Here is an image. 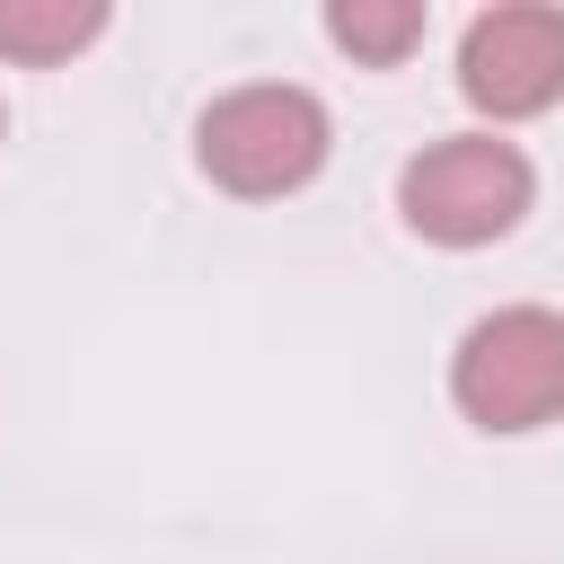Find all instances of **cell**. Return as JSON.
Returning <instances> with one entry per match:
<instances>
[{
  "label": "cell",
  "mask_w": 564,
  "mask_h": 564,
  "mask_svg": "<svg viewBox=\"0 0 564 564\" xmlns=\"http://www.w3.org/2000/svg\"><path fill=\"white\" fill-rule=\"evenodd\" d=\"M449 397L485 432H538L564 414V317L555 308H494L449 352Z\"/></svg>",
  "instance_id": "3"
},
{
  "label": "cell",
  "mask_w": 564,
  "mask_h": 564,
  "mask_svg": "<svg viewBox=\"0 0 564 564\" xmlns=\"http://www.w3.org/2000/svg\"><path fill=\"white\" fill-rule=\"evenodd\" d=\"M326 35H335L352 62L388 70V62H405V53L423 44V0H335V9H326Z\"/></svg>",
  "instance_id": "6"
},
{
  "label": "cell",
  "mask_w": 564,
  "mask_h": 564,
  "mask_svg": "<svg viewBox=\"0 0 564 564\" xmlns=\"http://www.w3.org/2000/svg\"><path fill=\"white\" fill-rule=\"evenodd\" d=\"M458 97L476 115H494V123L546 115L564 97V9L511 0V9L467 18V35H458Z\"/></svg>",
  "instance_id": "4"
},
{
  "label": "cell",
  "mask_w": 564,
  "mask_h": 564,
  "mask_svg": "<svg viewBox=\"0 0 564 564\" xmlns=\"http://www.w3.org/2000/svg\"><path fill=\"white\" fill-rule=\"evenodd\" d=\"M529 194H538L529 159L511 141H494V132H449V141L414 150L405 176H397V212L432 247H494V238H511Z\"/></svg>",
  "instance_id": "2"
},
{
  "label": "cell",
  "mask_w": 564,
  "mask_h": 564,
  "mask_svg": "<svg viewBox=\"0 0 564 564\" xmlns=\"http://www.w3.org/2000/svg\"><path fill=\"white\" fill-rule=\"evenodd\" d=\"M194 159L212 185L264 203V194H300L317 167H326V106L291 79H256V88H229L203 106L194 123Z\"/></svg>",
  "instance_id": "1"
},
{
  "label": "cell",
  "mask_w": 564,
  "mask_h": 564,
  "mask_svg": "<svg viewBox=\"0 0 564 564\" xmlns=\"http://www.w3.org/2000/svg\"><path fill=\"white\" fill-rule=\"evenodd\" d=\"M106 35V0H0V53L9 62H70Z\"/></svg>",
  "instance_id": "5"
}]
</instances>
